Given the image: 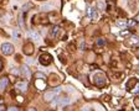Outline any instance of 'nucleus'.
Segmentation results:
<instances>
[{"label": "nucleus", "mask_w": 139, "mask_h": 111, "mask_svg": "<svg viewBox=\"0 0 139 111\" xmlns=\"http://www.w3.org/2000/svg\"><path fill=\"white\" fill-rule=\"evenodd\" d=\"M36 77H37V78H41V79H45V75H43L42 73H37L36 74Z\"/></svg>", "instance_id": "9b49d317"}, {"label": "nucleus", "mask_w": 139, "mask_h": 111, "mask_svg": "<svg viewBox=\"0 0 139 111\" xmlns=\"http://www.w3.org/2000/svg\"><path fill=\"white\" fill-rule=\"evenodd\" d=\"M24 52L26 53V54H32V52H34V50H32V45H25Z\"/></svg>", "instance_id": "6e6552de"}, {"label": "nucleus", "mask_w": 139, "mask_h": 111, "mask_svg": "<svg viewBox=\"0 0 139 111\" xmlns=\"http://www.w3.org/2000/svg\"><path fill=\"white\" fill-rule=\"evenodd\" d=\"M29 36L31 37V38H34L35 41H38V40H40V36H38L37 33H35V32H32V31H31V32H29Z\"/></svg>", "instance_id": "9d476101"}, {"label": "nucleus", "mask_w": 139, "mask_h": 111, "mask_svg": "<svg viewBox=\"0 0 139 111\" xmlns=\"http://www.w3.org/2000/svg\"><path fill=\"white\" fill-rule=\"evenodd\" d=\"M0 68H1V63H0Z\"/></svg>", "instance_id": "a211bd4d"}, {"label": "nucleus", "mask_w": 139, "mask_h": 111, "mask_svg": "<svg viewBox=\"0 0 139 111\" xmlns=\"http://www.w3.org/2000/svg\"><path fill=\"white\" fill-rule=\"evenodd\" d=\"M61 92V88L58 87V88H56L55 90H51V91H47L45 92V95H43V97H45V100L46 101H52L55 97L57 96L58 94Z\"/></svg>", "instance_id": "f257e3e1"}, {"label": "nucleus", "mask_w": 139, "mask_h": 111, "mask_svg": "<svg viewBox=\"0 0 139 111\" xmlns=\"http://www.w3.org/2000/svg\"><path fill=\"white\" fill-rule=\"evenodd\" d=\"M38 60H40V63H41V64L48 65L51 62H52V57H51V54H48V53H42V54L40 56Z\"/></svg>", "instance_id": "f03ea898"}, {"label": "nucleus", "mask_w": 139, "mask_h": 111, "mask_svg": "<svg viewBox=\"0 0 139 111\" xmlns=\"http://www.w3.org/2000/svg\"><path fill=\"white\" fill-rule=\"evenodd\" d=\"M87 14L88 16H91L93 20H98L99 17V14H98V11L96 9H93V8H88V11H87Z\"/></svg>", "instance_id": "39448f33"}, {"label": "nucleus", "mask_w": 139, "mask_h": 111, "mask_svg": "<svg viewBox=\"0 0 139 111\" xmlns=\"http://www.w3.org/2000/svg\"><path fill=\"white\" fill-rule=\"evenodd\" d=\"M21 72H23V74H24V77H26V78H30V75H31V72H30V69L27 68V67H23L21 68Z\"/></svg>", "instance_id": "1a4fd4ad"}, {"label": "nucleus", "mask_w": 139, "mask_h": 111, "mask_svg": "<svg viewBox=\"0 0 139 111\" xmlns=\"http://www.w3.org/2000/svg\"><path fill=\"white\" fill-rule=\"evenodd\" d=\"M8 111H19V110H18L16 107H10V109H9Z\"/></svg>", "instance_id": "4468645a"}, {"label": "nucleus", "mask_w": 139, "mask_h": 111, "mask_svg": "<svg viewBox=\"0 0 139 111\" xmlns=\"http://www.w3.org/2000/svg\"><path fill=\"white\" fill-rule=\"evenodd\" d=\"M1 52L6 56L13 54L14 53V47H13V45H10V43H4L1 46Z\"/></svg>", "instance_id": "7ed1b4c3"}, {"label": "nucleus", "mask_w": 139, "mask_h": 111, "mask_svg": "<svg viewBox=\"0 0 139 111\" xmlns=\"http://www.w3.org/2000/svg\"><path fill=\"white\" fill-rule=\"evenodd\" d=\"M8 84H9V79L8 78L0 79V90H4V89L8 87Z\"/></svg>", "instance_id": "0eeeda50"}, {"label": "nucleus", "mask_w": 139, "mask_h": 111, "mask_svg": "<svg viewBox=\"0 0 139 111\" xmlns=\"http://www.w3.org/2000/svg\"><path fill=\"white\" fill-rule=\"evenodd\" d=\"M3 110V102H0V111Z\"/></svg>", "instance_id": "dca6fc26"}, {"label": "nucleus", "mask_w": 139, "mask_h": 111, "mask_svg": "<svg viewBox=\"0 0 139 111\" xmlns=\"http://www.w3.org/2000/svg\"><path fill=\"white\" fill-rule=\"evenodd\" d=\"M30 111H35V110H34V109H31V110H30Z\"/></svg>", "instance_id": "f3484780"}, {"label": "nucleus", "mask_w": 139, "mask_h": 111, "mask_svg": "<svg viewBox=\"0 0 139 111\" xmlns=\"http://www.w3.org/2000/svg\"><path fill=\"white\" fill-rule=\"evenodd\" d=\"M97 43H98V45H99V46H102V45H103V43H104V42L102 41V38H99V41H97Z\"/></svg>", "instance_id": "ddd939ff"}, {"label": "nucleus", "mask_w": 139, "mask_h": 111, "mask_svg": "<svg viewBox=\"0 0 139 111\" xmlns=\"http://www.w3.org/2000/svg\"><path fill=\"white\" fill-rule=\"evenodd\" d=\"M55 99H56V105L58 106H65V105L70 104V99L67 97H55Z\"/></svg>", "instance_id": "20e7f679"}, {"label": "nucleus", "mask_w": 139, "mask_h": 111, "mask_svg": "<svg viewBox=\"0 0 139 111\" xmlns=\"http://www.w3.org/2000/svg\"><path fill=\"white\" fill-rule=\"evenodd\" d=\"M36 85H37V88L40 87V88H45V84L43 83H38V82H36Z\"/></svg>", "instance_id": "f8f14e48"}, {"label": "nucleus", "mask_w": 139, "mask_h": 111, "mask_svg": "<svg viewBox=\"0 0 139 111\" xmlns=\"http://www.w3.org/2000/svg\"><path fill=\"white\" fill-rule=\"evenodd\" d=\"M16 89L21 92H25L26 89H27V83L26 82H19V83H16Z\"/></svg>", "instance_id": "423d86ee"}, {"label": "nucleus", "mask_w": 139, "mask_h": 111, "mask_svg": "<svg viewBox=\"0 0 139 111\" xmlns=\"http://www.w3.org/2000/svg\"><path fill=\"white\" fill-rule=\"evenodd\" d=\"M82 111H91V109H90V107H85Z\"/></svg>", "instance_id": "2eb2a0df"}]
</instances>
